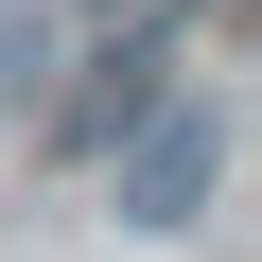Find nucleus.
I'll list each match as a JSON object with an SVG mask.
<instances>
[{"label":"nucleus","instance_id":"f257e3e1","mask_svg":"<svg viewBox=\"0 0 262 262\" xmlns=\"http://www.w3.org/2000/svg\"><path fill=\"white\" fill-rule=\"evenodd\" d=\"M210 158H227V122H210V105H140V158H122V227H192V210H210Z\"/></svg>","mask_w":262,"mask_h":262}]
</instances>
